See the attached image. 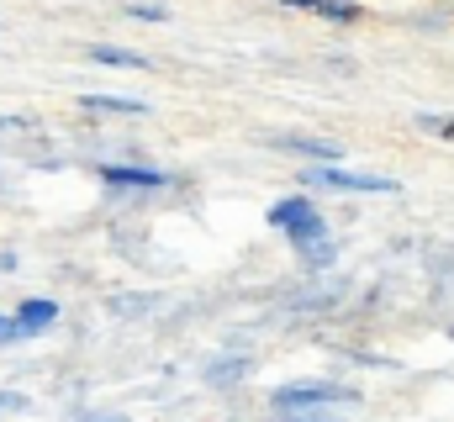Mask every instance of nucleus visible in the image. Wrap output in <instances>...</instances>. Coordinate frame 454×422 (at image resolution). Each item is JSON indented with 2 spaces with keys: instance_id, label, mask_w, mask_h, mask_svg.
Instances as JSON below:
<instances>
[{
  "instance_id": "obj_9",
  "label": "nucleus",
  "mask_w": 454,
  "mask_h": 422,
  "mask_svg": "<svg viewBox=\"0 0 454 422\" xmlns=\"http://www.w3.org/2000/svg\"><path fill=\"white\" fill-rule=\"evenodd\" d=\"M80 111H96V116H148V106L132 101V96H80Z\"/></svg>"
},
{
  "instance_id": "obj_13",
  "label": "nucleus",
  "mask_w": 454,
  "mask_h": 422,
  "mask_svg": "<svg viewBox=\"0 0 454 422\" xmlns=\"http://www.w3.org/2000/svg\"><path fill=\"white\" fill-rule=\"evenodd\" d=\"M132 21H169V11L164 5H143V0H132V5H121Z\"/></svg>"
},
{
  "instance_id": "obj_11",
  "label": "nucleus",
  "mask_w": 454,
  "mask_h": 422,
  "mask_svg": "<svg viewBox=\"0 0 454 422\" xmlns=\"http://www.w3.org/2000/svg\"><path fill=\"white\" fill-rule=\"evenodd\" d=\"M333 259H339V243H333V238H323V243H312V248L301 254V264H307V270H328Z\"/></svg>"
},
{
  "instance_id": "obj_19",
  "label": "nucleus",
  "mask_w": 454,
  "mask_h": 422,
  "mask_svg": "<svg viewBox=\"0 0 454 422\" xmlns=\"http://www.w3.org/2000/svg\"><path fill=\"white\" fill-rule=\"evenodd\" d=\"M450 338H454V322H450Z\"/></svg>"
},
{
  "instance_id": "obj_17",
  "label": "nucleus",
  "mask_w": 454,
  "mask_h": 422,
  "mask_svg": "<svg viewBox=\"0 0 454 422\" xmlns=\"http://www.w3.org/2000/svg\"><path fill=\"white\" fill-rule=\"evenodd\" d=\"M21 127H32L27 116H0V132H21Z\"/></svg>"
},
{
  "instance_id": "obj_8",
  "label": "nucleus",
  "mask_w": 454,
  "mask_h": 422,
  "mask_svg": "<svg viewBox=\"0 0 454 422\" xmlns=\"http://www.w3.org/2000/svg\"><path fill=\"white\" fill-rule=\"evenodd\" d=\"M280 5H291V11H312V16H323V21H333V27L359 21V0H280Z\"/></svg>"
},
{
  "instance_id": "obj_16",
  "label": "nucleus",
  "mask_w": 454,
  "mask_h": 422,
  "mask_svg": "<svg viewBox=\"0 0 454 422\" xmlns=\"http://www.w3.org/2000/svg\"><path fill=\"white\" fill-rule=\"evenodd\" d=\"M5 412H27V396L21 391H0V418Z\"/></svg>"
},
{
  "instance_id": "obj_4",
  "label": "nucleus",
  "mask_w": 454,
  "mask_h": 422,
  "mask_svg": "<svg viewBox=\"0 0 454 422\" xmlns=\"http://www.w3.org/2000/svg\"><path fill=\"white\" fill-rule=\"evenodd\" d=\"M101 185H112V191H164L169 175L153 169V164H101Z\"/></svg>"
},
{
  "instance_id": "obj_6",
  "label": "nucleus",
  "mask_w": 454,
  "mask_h": 422,
  "mask_svg": "<svg viewBox=\"0 0 454 422\" xmlns=\"http://www.w3.org/2000/svg\"><path fill=\"white\" fill-rule=\"evenodd\" d=\"M85 59H90V64H106V69H132V74H148V69H153L148 53H132V48H116V43H90Z\"/></svg>"
},
{
  "instance_id": "obj_18",
  "label": "nucleus",
  "mask_w": 454,
  "mask_h": 422,
  "mask_svg": "<svg viewBox=\"0 0 454 422\" xmlns=\"http://www.w3.org/2000/svg\"><path fill=\"white\" fill-rule=\"evenodd\" d=\"M74 422H127L121 412H90V418H74Z\"/></svg>"
},
{
  "instance_id": "obj_15",
  "label": "nucleus",
  "mask_w": 454,
  "mask_h": 422,
  "mask_svg": "<svg viewBox=\"0 0 454 422\" xmlns=\"http://www.w3.org/2000/svg\"><path fill=\"white\" fill-rule=\"evenodd\" d=\"M275 422H339L333 412H280Z\"/></svg>"
},
{
  "instance_id": "obj_7",
  "label": "nucleus",
  "mask_w": 454,
  "mask_h": 422,
  "mask_svg": "<svg viewBox=\"0 0 454 422\" xmlns=\"http://www.w3.org/2000/svg\"><path fill=\"white\" fill-rule=\"evenodd\" d=\"M312 211H317V201H312L307 191H301V196H280V201L270 207V227H275V232H296Z\"/></svg>"
},
{
  "instance_id": "obj_1",
  "label": "nucleus",
  "mask_w": 454,
  "mask_h": 422,
  "mask_svg": "<svg viewBox=\"0 0 454 422\" xmlns=\"http://www.w3.org/2000/svg\"><path fill=\"white\" fill-rule=\"evenodd\" d=\"M275 412H339V407H359V391L339 386V380H286L270 391Z\"/></svg>"
},
{
  "instance_id": "obj_14",
  "label": "nucleus",
  "mask_w": 454,
  "mask_h": 422,
  "mask_svg": "<svg viewBox=\"0 0 454 422\" xmlns=\"http://www.w3.org/2000/svg\"><path fill=\"white\" fill-rule=\"evenodd\" d=\"M11 343H27V332L16 327V316H5V312H0V348H11Z\"/></svg>"
},
{
  "instance_id": "obj_12",
  "label": "nucleus",
  "mask_w": 454,
  "mask_h": 422,
  "mask_svg": "<svg viewBox=\"0 0 454 422\" xmlns=\"http://www.w3.org/2000/svg\"><path fill=\"white\" fill-rule=\"evenodd\" d=\"M418 127L428 137H454V116H439V111H418Z\"/></svg>"
},
{
  "instance_id": "obj_10",
  "label": "nucleus",
  "mask_w": 454,
  "mask_h": 422,
  "mask_svg": "<svg viewBox=\"0 0 454 422\" xmlns=\"http://www.w3.org/2000/svg\"><path fill=\"white\" fill-rule=\"evenodd\" d=\"M243 370H248V359H217V364L207 370V380H212V386H238Z\"/></svg>"
},
{
  "instance_id": "obj_3",
  "label": "nucleus",
  "mask_w": 454,
  "mask_h": 422,
  "mask_svg": "<svg viewBox=\"0 0 454 422\" xmlns=\"http://www.w3.org/2000/svg\"><path fill=\"white\" fill-rule=\"evenodd\" d=\"M270 148L275 153H296V159H307V164H339L343 148L333 137H317V132H280V137H270Z\"/></svg>"
},
{
  "instance_id": "obj_2",
  "label": "nucleus",
  "mask_w": 454,
  "mask_h": 422,
  "mask_svg": "<svg viewBox=\"0 0 454 422\" xmlns=\"http://www.w3.org/2000/svg\"><path fill=\"white\" fill-rule=\"evenodd\" d=\"M296 180H301V191L307 196H317V191H359V196H396L402 185L391 180V175H370V169H339V164H307V169H296Z\"/></svg>"
},
{
  "instance_id": "obj_5",
  "label": "nucleus",
  "mask_w": 454,
  "mask_h": 422,
  "mask_svg": "<svg viewBox=\"0 0 454 422\" xmlns=\"http://www.w3.org/2000/svg\"><path fill=\"white\" fill-rule=\"evenodd\" d=\"M16 327L27 332V338H43L53 322H59V301L53 296H27V301H16Z\"/></svg>"
}]
</instances>
